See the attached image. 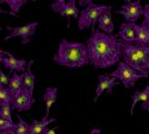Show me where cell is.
I'll use <instances>...</instances> for the list:
<instances>
[{
    "label": "cell",
    "mask_w": 149,
    "mask_h": 134,
    "mask_svg": "<svg viewBox=\"0 0 149 134\" xmlns=\"http://www.w3.org/2000/svg\"><path fill=\"white\" fill-rule=\"evenodd\" d=\"M86 47L90 63L93 64L95 69L110 68L118 63L122 58L120 39L113 33L107 34L93 29Z\"/></svg>",
    "instance_id": "cell-1"
},
{
    "label": "cell",
    "mask_w": 149,
    "mask_h": 134,
    "mask_svg": "<svg viewBox=\"0 0 149 134\" xmlns=\"http://www.w3.org/2000/svg\"><path fill=\"white\" fill-rule=\"evenodd\" d=\"M54 60L58 65L67 68H81L90 64L86 45L80 42H68L67 39L61 41Z\"/></svg>",
    "instance_id": "cell-2"
},
{
    "label": "cell",
    "mask_w": 149,
    "mask_h": 134,
    "mask_svg": "<svg viewBox=\"0 0 149 134\" xmlns=\"http://www.w3.org/2000/svg\"><path fill=\"white\" fill-rule=\"evenodd\" d=\"M122 45L123 62L147 78L149 77V45H141L136 43H124Z\"/></svg>",
    "instance_id": "cell-3"
},
{
    "label": "cell",
    "mask_w": 149,
    "mask_h": 134,
    "mask_svg": "<svg viewBox=\"0 0 149 134\" xmlns=\"http://www.w3.org/2000/svg\"><path fill=\"white\" fill-rule=\"evenodd\" d=\"M110 6L106 5H97V4H90L87 7L84 8L79 13L78 18V26L80 30H86L90 27H94L95 23L98 21V18L105 10H107Z\"/></svg>",
    "instance_id": "cell-4"
},
{
    "label": "cell",
    "mask_w": 149,
    "mask_h": 134,
    "mask_svg": "<svg viewBox=\"0 0 149 134\" xmlns=\"http://www.w3.org/2000/svg\"><path fill=\"white\" fill-rule=\"evenodd\" d=\"M109 76L113 77V78H118L119 81H122V83L124 84V87H125L127 89L132 88L140 78H144L140 72L134 70L132 68H130L127 63H124V62H120L118 64V68L115 71L111 72Z\"/></svg>",
    "instance_id": "cell-5"
},
{
    "label": "cell",
    "mask_w": 149,
    "mask_h": 134,
    "mask_svg": "<svg viewBox=\"0 0 149 134\" xmlns=\"http://www.w3.org/2000/svg\"><path fill=\"white\" fill-rule=\"evenodd\" d=\"M37 25H38V23H37V21H32L30 24H26V25L17 26V27L7 26V30L10 31V34L6 36L4 41H8V39L15 38V37H20L23 44H28L30 42L29 37H30V36H33L36 33Z\"/></svg>",
    "instance_id": "cell-6"
},
{
    "label": "cell",
    "mask_w": 149,
    "mask_h": 134,
    "mask_svg": "<svg viewBox=\"0 0 149 134\" xmlns=\"http://www.w3.org/2000/svg\"><path fill=\"white\" fill-rule=\"evenodd\" d=\"M35 103V97L32 94H30L26 89L22 88V90L16 94L13 97H12L11 101V108L16 109L18 112L22 111H28L32 107V104Z\"/></svg>",
    "instance_id": "cell-7"
},
{
    "label": "cell",
    "mask_w": 149,
    "mask_h": 134,
    "mask_svg": "<svg viewBox=\"0 0 149 134\" xmlns=\"http://www.w3.org/2000/svg\"><path fill=\"white\" fill-rule=\"evenodd\" d=\"M118 14H122L127 23H135L142 13H143V6L141 4V0H136L134 3H128L125 5H122V10L117 11Z\"/></svg>",
    "instance_id": "cell-8"
},
{
    "label": "cell",
    "mask_w": 149,
    "mask_h": 134,
    "mask_svg": "<svg viewBox=\"0 0 149 134\" xmlns=\"http://www.w3.org/2000/svg\"><path fill=\"white\" fill-rule=\"evenodd\" d=\"M52 10L57 12L62 17H66L68 20L70 17L79 18V10L75 4V0H67V1H55L52 4Z\"/></svg>",
    "instance_id": "cell-9"
},
{
    "label": "cell",
    "mask_w": 149,
    "mask_h": 134,
    "mask_svg": "<svg viewBox=\"0 0 149 134\" xmlns=\"http://www.w3.org/2000/svg\"><path fill=\"white\" fill-rule=\"evenodd\" d=\"M116 86V78L110 77L107 75H102L98 77V84H97V89H95V96L93 99V102H97L98 99L100 97V95L106 91L109 94H112L113 87Z\"/></svg>",
    "instance_id": "cell-10"
},
{
    "label": "cell",
    "mask_w": 149,
    "mask_h": 134,
    "mask_svg": "<svg viewBox=\"0 0 149 134\" xmlns=\"http://www.w3.org/2000/svg\"><path fill=\"white\" fill-rule=\"evenodd\" d=\"M97 23H98L99 29L103 30L104 33L112 34L113 29H115V24L112 21V8H111V6L99 16Z\"/></svg>",
    "instance_id": "cell-11"
},
{
    "label": "cell",
    "mask_w": 149,
    "mask_h": 134,
    "mask_svg": "<svg viewBox=\"0 0 149 134\" xmlns=\"http://www.w3.org/2000/svg\"><path fill=\"white\" fill-rule=\"evenodd\" d=\"M136 23H123L119 27V37L124 43H135L136 41Z\"/></svg>",
    "instance_id": "cell-12"
},
{
    "label": "cell",
    "mask_w": 149,
    "mask_h": 134,
    "mask_svg": "<svg viewBox=\"0 0 149 134\" xmlns=\"http://www.w3.org/2000/svg\"><path fill=\"white\" fill-rule=\"evenodd\" d=\"M1 63H4V65L10 69L11 71H19V72H24L26 69V59H18L16 58L12 54H10L6 57H3Z\"/></svg>",
    "instance_id": "cell-13"
},
{
    "label": "cell",
    "mask_w": 149,
    "mask_h": 134,
    "mask_svg": "<svg viewBox=\"0 0 149 134\" xmlns=\"http://www.w3.org/2000/svg\"><path fill=\"white\" fill-rule=\"evenodd\" d=\"M33 64V60H30V62L26 64V69L25 71L23 72V88L26 89L30 94L33 95V89H35V81H36V77L35 75L32 74L31 71V65Z\"/></svg>",
    "instance_id": "cell-14"
},
{
    "label": "cell",
    "mask_w": 149,
    "mask_h": 134,
    "mask_svg": "<svg viewBox=\"0 0 149 134\" xmlns=\"http://www.w3.org/2000/svg\"><path fill=\"white\" fill-rule=\"evenodd\" d=\"M56 97H57V88H53V87H48L45 89V93L43 95V101L45 104V119H49V113H50V108L53 107V104L56 103Z\"/></svg>",
    "instance_id": "cell-15"
},
{
    "label": "cell",
    "mask_w": 149,
    "mask_h": 134,
    "mask_svg": "<svg viewBox=\"0 0 149 134\" xmlns=\"http://www.w3.org/2000/svg\"><path fill=\"white\" fill-rule=\"evenodd\" d=\"M55 121H56L55 118H53V119L43 118L42 121L33 120L32 124L30 125V128H29V134H43V132H45L48 129V126L52 122H55Z\"/></svg>",
    "instance_id": "cell-16"
},
{
    "label": "cell",
    "mask_w": 149,
    "mask_h": 134,
    "mask_svg": "<svg viewBox=\"0 0 149 134\" xmlns=\"http://www.w3.org/2000/svg\"><path fill=\"white\" fill-rule=\"evenodd\" d=\"M6 88L8 89L12 97H13L16 94H18L23 88V77H22V75H18L17 72H13L12 76L10 77V81H8V84H7Z\"/></svg>",
    "instance_id": "cell-17"
},
{
    "label": "cell",
    "mask_w": 149,
    "mask_h": 134,
    "mask_svg": "<svg viewBox=\"0 0 149 134\" xmlns=\"http://www.w3.org/2000/svg\"><path fill=\"white\" fill-rule=\"evenodd\" d=\"M149 100V84L143 89V90H137V91H135L134 95H132V103H131V114L134 112V108L135 106L139 102H143V106H142V109H144L147 102Z\"/></svg>",
    "instance_id": "cell-18"
},
{
    "label": "cell",
    "mask_w": 149,
    "mask_h": 134,
    "mask_svg": "<svg viewBox=\"0 0 149 134\" xmlns=\"http://www.w3.org/2000/svg\"><path fill=\"white\" fill-rule=\"evenodd\" d=\"M136 44L149 45V27L142 23V25H137L136 29Z\"/></svg>",
    "instance_id": "cell-19"
},
{
    "label": "cell",
    "mask_w": 149,
    "mask_h": 134,
    "mask_svg": "<svg viewBox=\"0 0 149 134\" xmlns=\"http://www.w3.org/2000/svg\"><path fill=\"white\" fill-rule=\"evenodd\" d=\"M28 1H36V0H1L0 4H6L8 5V7L11 8L12 13L17 14V12H19V10L22 8V6L24 4H26Z\"/></svg>",
    "instance_id": "cell-20"
},
{
    "label": "cell",
    "mask_w": 149,
    "mask_h": 134,
    "mask_svg": "<svg viewBox=\"0 0 149 134\" xmlns=\"http://www.w3.org/2000/svg\"><path fill=\"white\" fill-rule=\"evenodd\" d=\"M19 122L16 124V127H15V133L16 134H29V128H30V125L26 122V121H24L20 115H17Z\"/></svg>",
    "instance_id": "cell-21"
},
{
    "label": "cell",
    "mask_w": 149,
    "mask_h": 134,
    "mask_svg": "<svg viewBox=\"0 0 149 134\" xmlns=\"http://www.w3.org/2000/svg\"><path fill=\"white\" fill-rule=\"evenodd\" d=\"M11 101H12V95L10 94L8 89L6 87L0 86V107L5 104H11Z\"/></svg>",
    "instance_id": "cell-22"
},
{
    "label": "cell",
    "mask_w": 149,
    "mask_h": 134,
    "mask_svg": "<svg viewBox=\"0 0 149 134\" xmlns=\"http://www.w3.org/2000/svg\"><path fill=\"white\" fill-rule=\"evenodd\" d=\"M0 119L12 121V108H11V104H5L3 107H0Z\"/></svg>",
    "instance_id": "cell-23"
},
{
    "label": "cell",
    "mask_w": 149,
    "mask_h": 134,
    "mask_svg": "<svg viewBox=\"0 0 149 134\" xmlns=\"http://www.w3.org/2000/svg\"><path fill=\"white\" fill-rule=\"evenodd\" d=\"M16 124L13 121H7L4 119H0V131H5V129H15Z\"/></svg>",
    "instance_id": "cell-24"
},
{
    "label": "cell",
    "mask_w": 149,
    "mask_h": 134,
    "mask_svg": "<svg viewBox=\"0 0 149 134\" xmlns=\"http://www.w3.org/2000/svg\"><path fill=\"white\" fill-rule=\"evenodd\" d=\"M8 81H10L8 75H6L5 72L1 70V68H0V86L1 87H7Z\"/></svg>",
    "instance_id": "cell-25"
},
{
    "label": "cell",
    "mask_w": 149,
    "mask_h": 134,
    "mask_svg": "<svg viewBox=\"0 0 149 134\" xmlns=\"http://www.w3.org/2000/svg\"><path fill=\"white\" fill-rule=\"evenodd\" d=\"M142 16L144 17L143 23H149V4H147V5L143 7V13H142Z\"/></svg>",
    "instance_id": "cell-26"
},
{
    "label": "cell",
    "mask_w": 149,
    "mask_h": 134,
    "mask_svg": "<svg viewBox=\"0 0 149 134\" xmlns=\"http://www.w3.org/2000/svg\"><path fill=\"white\" fill-rule=\"evenodd\" d=\"M92 1H93V0H79V5L84 7L85 5H90V4H92Z\"/></svg>",
    "instance_id": "cell-27"
},
{
    "label": "cell",
    "mask_w": 149,
    "mask_h": 134,
    "mask_svg": "<svg viewBox=\"0 0 149 134\" xmlns=\"http://www.w3.org/2000/svg\"><path fill=\"white\" fill-rule=\"evenodd\" d=\"M57 128H58V127H55V128H53V129H49V128H48L45 132H43V134H62V133H56V132H55Z\"/></svg>",
    "instance_id": "cell-28"
},
{
    "label": "cell",
    "mask_w": 149,
    "mask_h": 134,
    "mask_svg": "<svg viewBox=\"0 0 149 134\" xmlns=\"http://www.w3.org/2000/svg\"><path fill=\"white\" fill-rule=\"evenodd\" d=\"M0 134H16L15 129H5V131H0Z\"/></svg>",
    "instance_id": "cell-29"
},
{
    "label": "cell",
    "mask_w": 149,
    "mask_h": 134,
    "mask_svg": "<svg viewBox=\"0 0 149 134\" xmlns=\"http://www.w3.org/2000/svg\"><path fill=\"white\" fill-rule=\"evenodd\" d=\"M0 13H7V14H10V16H13V17H18V14H15V13H12V12H6V11H4L3 8H0Z\"/></svg>",
    "instance_id": "cell-30"
},
{
    "label": "cell",
    "mask_w": 149,
    "mask_h": 134,
    "mask_svg": "<svg viewBox=\"0 0 149 134\" xmlns=\"http://www.w3.org/2000/svg\"><path fill=\"white\" fill-rule=\"evenodd\" d=\"M91 134H102L100 133V129H98V128H93L91 131Z\"/></svg>",
    "instance_id": "cell-31"
},
{
    "label": "cell",
    "mask_w": 149,
    "mask_h": 134,
    "mask_svg": "<svg viewBox=\"0 0 149 134\" xmlns=\"http://www.w3.org/2000/svg\"><path fill=\"white\" fill-rule=\"evenodd\" d=\"M0 55H5V56H8V55H10V52H7V51H4V50H1V49H0Z\"/></svg>",
    "instance_id": "cell-32"
},
{
    "label": "cell",
    "mask_w": 149,
    "mask_h": 134,
    "mask_svg": "<svg viewBox=\"0 0 149 134\" xmlns=\"http://www.w3.org/2000/svg\"><path fill=\"white\" fill-rule=\"evenodd\" d=\"M144 109H146V111H148V112H149V100H148V102H147V104H146Z\"/></svg>",
    "instance_id": "cell-33"
},
{
    "label": "cell",
    "mask_w": 149,
    "mask_h": 134,
    "mask_svg": "<svg viewBox=\"0 0 149 134\" xmlns=\"http://www.w3.org/2000/svg\"><path fill=\"white\" fill-rule=\"evenodd\" d=\"M3 57H4V55H0V63H1V60H3Z\"/></svg>",
    "instance_id": "cell-34"
},
{
    "label": "cell",
    "mask_w": 149,
    "mask_h": 134,
    "mask_svg": "<svg viewBox=\"0 0 149 134\" xmlns=\"http://www.w3.org/2000/svg\"><path fill=\"white\" fill-rule=\"evenodd\" d=\"M55 1H67V0H55Z\"/></svg>",
    "instance_id": "cell-35"
},
{
    "label": "cell",
    "mask_w": 149,
    "mask_h": 134,
    "mask_svg": "<svg viewBox=\"0 0 149 134\" xmlns=\"http://www.w3.org/2000/svg\"><path fill=\"white\" fill-rule=\"evenodd\" d=\"M143 24H146V25H148V27H149V23H143Z\"/></svg>",
    "instance_id": "cell-36"
},
{
    "label": "cell",
    "mask_w": 149,
    "mask_h": 134,
    "mask_svg": "<svg viewBox=\"0 0 149 134\" xmlns=\"http://www.w3.org/2000/svg\"><path fill=\"white\" fill-rule=\"evenodd\" d=\"M125 3L128 4V3H130V0H125Z\"/></svg>",
    "instance_id": "cell-37"
}]
</instances>
